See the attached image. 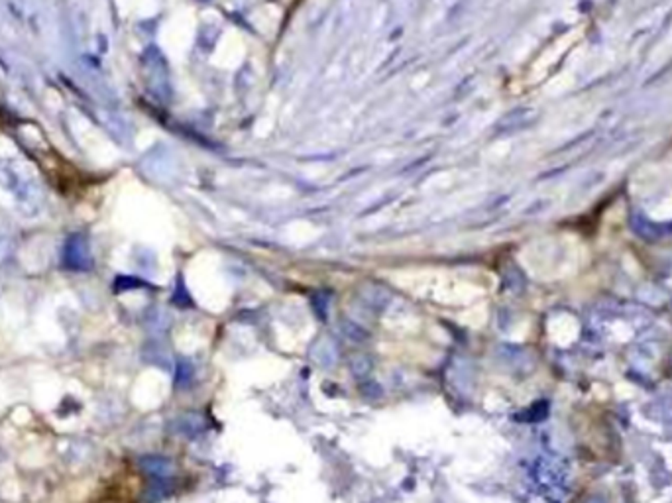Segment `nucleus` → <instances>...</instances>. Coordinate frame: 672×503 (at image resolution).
Here are the masks:
<instances>
[{"mask_svg":"<svg viewBox=\"0 0 672 503\" xmlns=\"http://www.w3.org/2000/svg\"><path fill=\"white\" fill-rule=\"evenodd\" d=\"M140 466H142V470L155 477H166L173 472V462L164 456H144L140 460Z\"/></svg>","mask_w":672,"mask_h":503,"instance_id":"obj_2","label":"nucleus"},{"mask_svg":"<svg viewBox=\"0 0 672 503\" xmlns=\"http://www.w3.org/2000/svg\"><path fill=\"white\" fill-rule=\"evenodd\" d=\"M10 254V244L6 240H0V264L4 262V258Z\"/></svg>","mask_w":672,"mask_h":503,"instance_id":"obj_7","label":"nucleus"},{"mask_svg":"<svg viewBox=\"0 0 672 503\" xmlns=\"http://www.w3.org/2000/svg\"><path fill=\"white\" fill-rule=\"evenodd\" d=\"M201 428H203V421L199 415H183L177 419V425H175V431L179 435H189V437L199 433Z\"/></svg>","mask_w":672,"mask_h":503,"instance_id":"obj_3","label":"nucleus"},{"mask_svg":"<svg viewBox=\"0 0 672 503\" xmlns=\"http://www.w3.org/2000/svg\"><path fill=\"white\" fill-rule=\"evenodd\" d=\"M63 264L69 270L85 271L91 268L92 258L91 252H89V244L81 234H73L71 238H67L63 246Z\"/></svg>","mask_w":672,"mask_h":503,"instance_id":"obj_1","label":"nucleus"},{"mask_svg":"<svg viewBox=\"0 0 672 503\" xmlns=\"http://www.w3.org/2000/svg\"><path fill=\"white\" fill-rule=\"evenodd\" d=\"M586 503H606L604 500H600V497H592V500H588Z\"/></svg>","mask_w":672,"mask_h":503,"instance_id":"obj_8","label":"nucleus"},{"mask_svg":"<svg viewBox=\"0 0 672 503\" xmlns=\"http://www.w3.org/2000/svg\"><path fill=\"white\" fill-rule=\"evenodd\" d=\"M342 328H344V335L348 336V338H354V340H364V338H366V331H362L358 324L344 323L342 324Z\"/></svg>","mask_w":672,"mask_h":503,"instance_id":"obj_5","label":"nucleus"},{"mask_svg":"<svg viewBox=\"0 0 672 503\" xmlns=\"http://www.w3.org/2000/svg\"><path fill=\"white\" fill-rule=\"evenodd\" d=\"M352 372L356 375H366L368 370H370V360L366 356H354L352 358V364H350Z\"/></svg>","mask_w":672,"mask_h":503,"instance_id":"obj_4","label":"nucleus"},{"mask_svg":"<svg viewBox=\"0 0 672 503\" xmlns=\"http://www.w3.org/2000/svg\"><path fill=\"white\" fill-rule=\"evenodd\" d=\"M191 375H193V370H191V366H189V364H185V362H179V368H177V382H179V384H183V382H189V379H191Z\"/></svg>","mask_w":672,"mask_h":503,"instance_id":"obj_6","label":"nucleus"}]
</instances>
